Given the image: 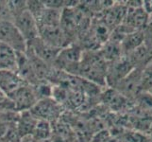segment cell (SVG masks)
<instances>
[{
    "instance_id": "cell-1",
    "label": "cell",
    "mask_w": 152,
    "mask_h": 142,
    "mask_svg": "<svg viewBox=\"0 0 152 142\" xmlns=\"http://www.w3.org/2000/svg\"><path fill=\"white\" fill-rule=\"evenodd\" d=\"M108 63L103 59L99 50H84L78 66L77 77L105 87Z\"/></svg>"
},
{
    "instance_id": "cell-2",
    "label": "cell",
    "mask_w": 152,
    "mask_h": 142,
    "mask_svg": "<svg viewBox=\"0 0 152 142\" xmlns=\"http://www.w3.org/2000/svg\"><path fill=\"white\" fill-rule=\"evenodd\" d=\"M83 51L78 43H73L62 47L55 60L54 67L69 75L77 76Z\"/></svg>"
},
{
    "instance_id": "cell-3",
    "label": "cell",
    "mask_w": 152,
    "mask_h": 142,
    "mask_svg": "<svg viewBox=\"0 0 152 142\" xmlns=\"http://www.w3.org/2000/svg\"><path fill=\"white\" fill-rule=\"evenodd\" d=\"M13 24L27 43L39 37V29L37 22L28 10V6L13 14Z\"/></svg>"
},
{
    "instance_id": "cell-4",
    "label": "cell",
    "mask_w": 152,
    "mask_h": 142,
    "mask_svg": "<svg viewBox=\"0 0 152 142\" xmlns=\"http://www.w3.org/2000/svg\"><path fill=\"white\" fill-rule=\"evenodd\" d=\"M142 71L143 70L134 68L113 89L117 91L126 99H128L129 101L134 102L136 97L138 96L140 92H142V89H141Z\"/></svg>"
},
{
    "instance_id": "cell-5",
    "label": "cell",
    "mask_w": 152,
    "mask_h": 142,
    "mask_svg": "<svg viewBox=\"0 0 152 142\" xmlns=\"http://www.w3.org/2000/svg\"><path fill=\"white\" fill-rule=\"evenodd\" d=\"M0 43L8 45L17 52L27 50V42L12 21L0 20Z\"/></svg>"
},
{
    "instance_id": "cell-6",
    "label": "cell",
    "mask_w": 152,
    "mask_h": 142,
    "mask_svg": "<svg viewBox=\"0 0 152 142\" xmlns=\"http://www.w3.org/2000/svg\"><path fill=\"white\" fill-rule=\"evenodd\" d=\"M62 105L56 102L53 98L40 99L30 109V113L38 120H44L46 122L55 121L61 114Z\"/></svg>"
},
{
    "instance_id": "cell-7",
    "label": "cell",
    "mask_w": 152,
    "mask_h": 142,
    "mask_svg": "<svg viewBox=\"0 0 152 142\" xmlns=\"http://www.w3.org/2000/svg\"><path fill=\"white\" fill-rule=\"evenodd\" d=\"M134 69L128 56L123 55L119 59L108 65L106 85L108 87L113 88L117 83L123 80L129 73Z\"/></svg>"
},
{
    "instance_id": "cell-8",
    "label": "cell",
    "mask_w": 152,
    "mask_h": 142,
    "mask_svg": "<svg viewBox=\"0 0 152 142\" xmlns=\"http://www.w3.org/2000/svg\"><path fill=\"white\" fill-rule=\"evenodd\" d=\"M27 49L31 51L39 59L54 66L55 60L61 49H58L48 44L41 37H37L27 43Z\"/></svg>"
},
{
    "instance_id": "cell-9",
    "label": "cell",
    "mask_w": 152,
    "mask_h": 142,
    "mask_svg": "<svg viewBox=\"0 0 152 142\" xmlns=\"http://www.w3.org/2000/svg\"><path fill=\"white\" fill-rule=\"evenodd\" d=\"M10 101L13 103L14 111L22 113L30 111V109L38 102V98L35 94L33 86L26 85L13 95Z\"/></svg>"
},
{
    "instance_id": "cell-10",
    "label": "cell",
    "mask_w": 152,
    "mask_h": 142,
    "mask_svg": "<svg viewBox=\"0 0 152 142\" xmlns=\"http://www.w3.org/2000/svg\"><path fill=\"white\" fill-rule=\"evenodd\" d=\"M26 85L28 83L16 71H0V91L10 99Z\"/></svg>"
},
{
    "instance_id": "cell-11",
    "label": "cell",
    "mask_w": 152,
    "mask_h": 142,
    "mask_svg": "<svg viewBox=\"0 0 152 142\" xmlns=\"http://www.w3.org/2000/svg\"><path fill=\"white\" fill-rule=\"evenodd\" d=\"M18 52L12 47L0 43V71H16Z\"/></svg>"
},
{
    "instance_id": "cell-12",
    "label": "cell",
    "mask_w": 152,
    "mask_h": 142,
    "mask_svg": "<svg viewBox=\"0 0 152 142\" xmlns=\"http://www.w3.org/2000/svg\"><path fill=\"white\" fill-rule=\"evenodd\" d=\"M126 56H128L133 68L136 69L144 70L152 63V56L144 44Z\"/></svg>"
},
{
    "instance_id": "cell-13",
    "label": "cell",
    "mask_w": 152,
    "mask_h": 142,
    "mask_svg": "<svg viewBox=\"0 0 152 142\" xmlns=\"http://www.w3.org/2000/svg\"><path fill=\"white\" fill-rule=\"evenodd\" d=\"M145 36L143 30H135L128 34L121 42L123 55H128L144 44Z\"/></svg>"
},
{
    "instance_id": "cell-14",
    "label": "cell",
    "mask_w": 152,
    "mask_h": 142,
    "mask_svg": "<svg viewBox=\"0 0 152 142\" xmlns=\"http://www.w3.org/2000/svg\"><path fill=\"white\" fill-rule=\"evenodd\" d=\"M134 102L140 110L152 113V96L148 92H140L134 99Z\"/></svg>"
},
{
    "instance_id": "cell-15",
    "label": "cell",
    "mask_w": 152,
    "mask_h": 142,
    "mask_svg": "<svg viewBox=\"0 0 152 142\" xmlns=\"http://www.w3.org/2000/svg\"><path fill=\"white\" fill-rule=\"evenodd\" d=\"M0 20L12 21V22H13V17L12 10H10V8L9 1L0 0Z\"/></svg>"
},
{
    "instance_id": "cell-16",
    "label": "cell",
    "mask_w": 152,
    "mask_h": 142,
    "mask_svg": "<svg viewBox=\"0 0 152 142\" xmlns=\"http://www.w3.org/2000/svg\"><path fill=\"white\" fill-rule=\"evenodd\" d=\"M6 111H14V106L12 102L0 91V113Z\"/></svg>"
},
{
    "instance_id": "cell-17",
    "label": "cell",
    "mask_w": 152,
    "mask_h": 142,
    "mask_svg": "<svg viewBox=\"0 0 152 142\" xmlns=\"http://www.w3.org/2000/svg\"><path fill=\"white\" fill-rule=\"evenodd\" d=\"M142 7L148 15L152 14V0H145V1H142Z\"/></svg>"
},
{
    "instance_id": "cell-18",
    "label": "cell",
    "mask_w": 152,
    "mask_h": 142,
    "mask_svg": "<svg viewBox=\"0 0 152 142\" xmlns=\"http://www.w3.org/2000/svg\"><path fill=\"white\" fill-rule=\"evenodd\" d=\"M148 138H149L150 141L152 142V122H151V124H150V126H149V128H148Z\"/></svg>"
},
{
    "instance_id": "cell-19",
    "label": "cell",
    "mask_w": 152,
    "mask_h": 142,
    "mask_svg": "<svg viewBox=\"0 0 152 142\" xmlns=\"http://www.w3.org/2000/svg\"><path fill=\"white\" fill-rule=\"evenodd\" d=\"M148 93H149V94L151 95V96H152V88H151V89H150V90L148 91Z\"/></svg>"
},
{
    "instance_id": "cell-20",
    "label": "cell",
    "mask_w": 152,
    "mask_h": 142,
    "mask_svg": "<svg viewBox=\"0 0 152 142\" xmlns=\"http://www.w3.org/2000/svg\"><path fill=\"white\" fill-rule=\"evenodd\" d=\"M150 65H152V63H151V64H150Z\"/></svg>"
}]
</instances>
